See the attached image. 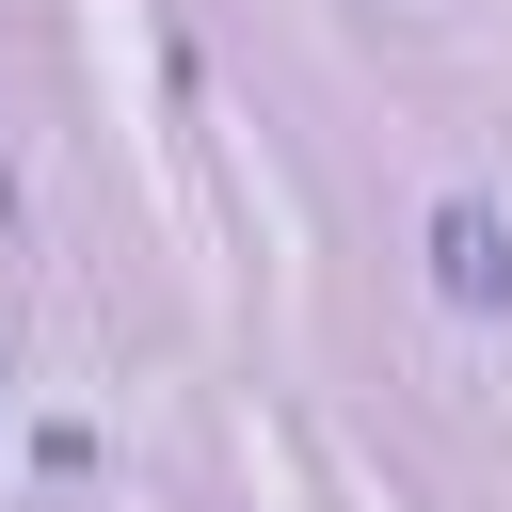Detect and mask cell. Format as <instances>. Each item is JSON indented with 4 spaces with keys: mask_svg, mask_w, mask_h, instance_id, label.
I'll use <instances>...</instances> for the list:
<instances>
[{
    "mask_svg": "<svg viewBox=\"0 0 512 512\" xmlns=\"http://www.w3.org/2000/svg\"><path fill=\"white\" fill-rule=\"evenodd\" d=\"M432 288H448L464 320H496V304H512V224H496L480 192H448V208H432Z\"/></svg>",
    "mask_w": 512,
    "mask_h": 512,
    "instance_id": "6da1fadb",
    "label": "cell"
}]
</instances>
